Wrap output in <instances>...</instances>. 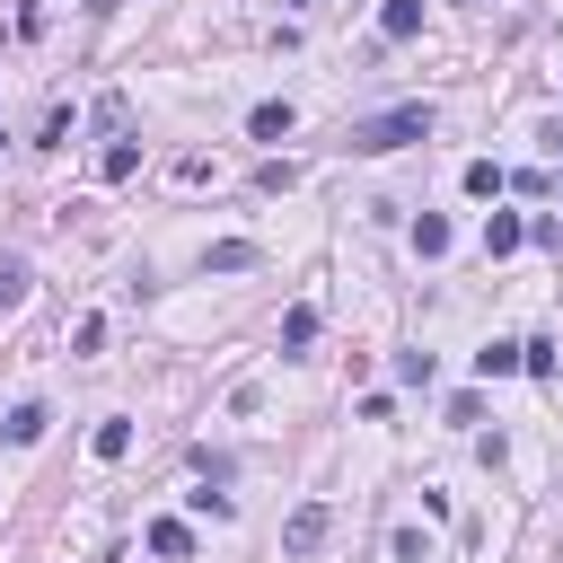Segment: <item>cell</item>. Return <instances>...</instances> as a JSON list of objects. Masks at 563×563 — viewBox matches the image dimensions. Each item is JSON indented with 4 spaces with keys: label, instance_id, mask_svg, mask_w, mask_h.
Returning <instances> with one entry per match:
<instances>
[{
    "label": "cell",
    "instance_id": "6da1fadb",
    "mask_svg": "<svg viewBox=\"0 0 563 563\" xmlns=\"http://www.w3.org/2000/svg\"><path fill=\"white\" fill-rule=\"evenodd\" d=\"M343 141H352L361 158H387V150H405V141H431V106H387V114H361Z\"/></svg>",
    "mask_w": 563,
    "mask_h": 563
},
{
    "label": "cell",
    "instance_id": "7a4b0ae2",
    "mask_svg": "<svg viewBox=\"0 0 563 563\" xmlns=\"http://www.w3.org/2000/svg\"><path fill=\"white\" fill-rule=\"evenodd\" d=\"M325 537H334V510H325V501H299V510L282 519V554H317Z\"/></svg>",
    "mask_w": 563,
    "mask_h": 563
},
{
    "label": "cell",
    "instance_id": "3957f363",
    "mask_svg": "<svg viewBox=\"0 0 563 563\" xmlns=\"http://www.w3.org/2000/svg\"><path fill=\"white\" fill-rule=\"evenodd\" d=\"M150 554H158V563H185V554H194V528H185V519H150Z\"/></svg>",
    "mask_w": 563,
    "mask_h": 563
},
{
    "label": "cell",
    "instance_id": "277c9868",
    "mask_svg": "<svg viewBox=\"0 0 563 563\" xmlns=\"http://www.w3.org/2000/svg\"><path fill=\"white\" fill-rule=\"evenodd\" d=\"M519 238H528V220H519V211H484V255H510Z\"/></svg>",
    "mask_w": 563,
    "mask_h": 563
},
{
    "label": "cell",
    "instance_id": "5b68a950",
    "mask_svg": "<svg viewBox=\"0 0 563 563\" xmlns=\"http://www.w3.org/2000/svg\"><path fill=\"white\" fill-rule=\"evenodd\" d=\"M378 35H387V44L422 35V0H387V9H378Z\"/></svg>",
    "mask_w": 563,
    "mask_h": 563
},
{
    "label": "cell",
    "instance_id": "8992f818",
    "mask_svg": "<svg viewBox=\"0 0 563 563\" xmlns=\"http://www.w3.org/2000/svg\"><path fill=\"white\" fill-rule=\"evenodd\" d=\"M26 290H35L26 255H0V317H9V308H26Z\"/></svg>",
    "mask_w": 563,
    "mask_h": 563
},
{
    "label": "cell",
    "instance_id": "52a82bcc",
    "mask_svg": "<svg viewBox=\"0 0 563 563\" xmlns=\"http://www.w3.org/2000/svg\"><path fill=\"white\" fill-rule=\"evenodd\" d=\"M246 132H255V141H290V106H282V97H264V106L246 114Z\"/></svg>",
    "mask_w": 563,
    "mask_h": 563
},
{
    "label": "cell",
    "instance_id": "ba28073f",
    "mask_svg": "<svg viewBox=\"0 0 563 563\" xmlns=\"http://www.w3.org/2000/svg\"><path fill=\"white\" fill-rule=\"evenodd\" d=\"M519 361H528V343H484V352H475V369H484V378H510Z\"/></svg>",
    "mask_w": 563,
    "mask_h": 563
},
{
    "label": "cell",
    "instance_id": "9c48e42d",
    "mask_svg": "<svg viewBox=\"0 0 563 563\" xmlns=\"http://www.w3.org/2000/svg\"><path fill=\"white\" fill-rule=\"evenodd\" d=\"M132 167H141V141H114V150H106V158H97V176H106V185H123V176H132Z\"/></svg>",
    "mask_w": 563,
    "mask_h": 563
},
{
    "label": "cell",
    "instance_id": "30bf717a",
    "mask_svg": "<svg viewBox=\"0 0 563 563\" xmlns=\"http://www.w3.org/2000/svg\"><path fill=\"white\" fill-rule=\"evenodd\" d=\"M202 264H211V273H246V264H255V246H246V238H220Z\"/></svg>",
    "mask_w": 563,
    "mask_h": 563
},
{
    "label": "cell",
    "instance_id": "8fae6325",
    "mask_svg": "<svg viewBox=\"0 0 563 563\" xmlns=\"http://www.w3.org/2000/svg\"><path fill=\"white\" fill-rule=\"evenodd\" d=\"M44 422H53L44 405H18V413H9V440H18V449H35V440H44Z\"/></svg>",
    "mask_w": 563,
    "mask_h": 563
},
{
    "label": "cell",
    "instance_id": "7c38bea8",
    "mask_svg": "<svg viewBox=\"0 0 563 563\" xmlns=\"http://www.w3.org/2000/svg\"><path fill=\"white\" fill-rule=\"evenodd\" d=\"M501 185H510V176H501V167H493V158H475V167H466V194H475V202H493V194H501Z\"/></svg>",
    "mask_w": 563,
    "mask_h": 563
},
{
    "label": "cell",
    "instance_id": "4fadbf2b",
    "mask_svg": "<svg viewBox=\"0 0 563 563\" xmlns=\"http://www.w3.org/2000/svg\"><path fill=\"white\" fill-rule=\"evenodd\" d=\"M413 246H422V255H449V220L422 211V220H413Z\"/></svg>",
    "mask_w": 563,
    "mask_h": 563
},
{
    "label": "cell",
    "instance_id": "5bb4252c",
    "mask_svg": "<svg viewBox=\"0 0 563 563\" xmlns=\"http://www.w3.org/2000/svg\"><path fill=\"white\" fill-rule=\"evenodd\" d=\"M282 343H290V352H299V343H317V308H308V299L282 317Z\"/></svg>",
    "mask_w": 563,
    "mask_h": 563
},
{
    "label": "cell",
    "instance_id": "9a60e30c",
    "mask_svg": "<svg viewBox=\"0 0 563 563\" xmlns=\"http://www.w3.org/2000/svg\"><path fill=\"white\" fill-rule=\"evenodd\" d=\"M88 449H97V457H106V466H114V457H123V449H132V422H97V440H88Z\"/></svg>",
    "mask_w": 563,
    "mask_h": 563
},
{
    "label": "cell",
    "instance_id": "2e32d148",
    "mask_svg": "<svg viewBox=\"0 0 563 563\" xmlns=\"http://www.w3.org/2000/svg\"><path fill=\"white\" fill-rule=\"evenodd\" d=\"M396 378L405 387H431V352H396Z\"/></svg>",
    "mask_w": 563,
    "mask_h": 563
},
{
    "label": "cell",
    "instance_id": "e0dca14e",
    "mask_svg": "<svg viewBox=\"0 0 563 563\" xmlns=\"http://www.w3.org/2000/svg\"><path fill=\"white\" fill-rule=\"evenodd\" d=\"M545 141H554V150H563V123H545Z\"/></svg>",
    "mask_w": 563,
    "mask_h": 563
},
{
    "label": "cell",
    "instance_id": "ac0fdd59",
    "mask_svg": "<svg viewBox=\"0 0 563 563\" xmlns=\"http://www.w3.org/2000/svg\"><path fill=\"white\" fill-rule=\"evenodd\" d=\"M290 9H325V0H290Z\"/></svg>",
    "mask_w": 563,
    "mask_h": 563
}]
</instances>
